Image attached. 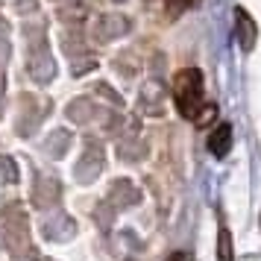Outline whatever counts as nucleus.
Here are the masks:
<instances>
[{
  "label": "nucleus",
  "mask_w": 261,
  "mask_h": 261,
  "mask_svg": "<svg viewBox=\"0 0 261 261\" xmlns=\"http://www.w3.org/2000/svg\"><path fill=\"white\" fill-rule=\"evenodd\" d=\"M173 103L179 115L188 120H197V115L205 106V88H202V73L197 68H185L173 76Z\"/></svg>",
  "instance_id": "obj_1"
},
{
  "label": "nucleus",
  "mask_w": 261,
  "mask_h": 261,
  "mask_svg": "<svg viewBox=\"0 0 261 261\" xmlns=\"http://www.w3.org/2000/svg\"><path fill=\"white\" fill-rule=\"evenodd\" d=\"M3 241L15 252H21L30 244V226H27L24 212H18V205H9V212L3 217Z\"/></svg>",
  "instance_id": "obj_2"
},
{
  "label": "nucleus",
  "mask_w": 261,
  "mask_h": 261,
  "mask_svg": "<svg viewBox=\"0 0 261 261\" xmlns=\"http://www.w3.org/2000/svg\"><path fill=\"white\" fill-rule=\"evenodd\" d=\"M235 30H238V44L244 50H252L258 41V27L252 21V15L244 6H235Z\"/></svg>",
  "instance_id": "obj_3"
},
{
  "label": "nucleus",
  "mask_w": 261,
  "mask_h": 261,
  "mask_svg": "<svg viewBox=\"0 0 261 261\" xmlns=\"http://www.w3.org/2000/svg\"><path fill=\"white\" fill-rule=\"evenodd\" d=\"M229 150H232V126L229 123H220L212 132V138H208V153L217 155V159H223Z\"/></svg>",
  "instance_id": "obj_4"
},
{
  "label": "nucleus",
  "mask_w": 261,
  "mask_h": 261,
  "mask_svg": "<svg viewBox=\"0 0 261 261\" xmlns=\"http://www.w3.org/2000/svg\"><path fill=\"white\" fill-rule=\"evenodd\" d=\"M126 30H129V21H126V18H118V15H109V18H103V21L97 24L94 36L100 38V41H109V38H115V36H123Z\"/></svg>",
  "instance_id": "obj_5"
},
{
  "label": "nucleus",
  "mask_w": 261,
  "mask_h": 261,
  "mask_svg": "<svg viewBox=\"0 0 261 261\" xmlns=\"http://www.w3.org/2000/svg\"><path fill=\"white\" fill-rule=\"evenodd\" d=\"M191 3H194V0H165V9H167V15H170V18H179V15L185 12Z\"/></svg>",
  "instance_id": "obj_6"
},
{
  "label": "nucleus",
  "mask_w": 261,
  "mask_h": 261,
  "mask_svg": "<svg viewBox=\"0 0 261 261\" xmlns=\"http://www.w3.org/2000/svg\"><path fill=\"white\" fill-rule=\"evenodd\" d=\"M220 261H232V241H229V232L220 229V249H217Z\"/></svg>",
  "instance_id": "obj_7"
},
{
  "label": "nucleus",
  "mask_w": 261,
  "mask_h": 261,
  "mask_svg": "<svg viewBox=\"0 0 261 261\" xmlns=\"http://www.w3.org/2000/svg\"><path fill=\"white\" fill-rule=\"evenodd\" d=\"M214 115H217V109H214L212 103H205V106H202V112L197 115V120H194V123H197V126H205V123H208V120L214 118Z\"/></svg>",
  "instance_id": "obj_8"
},
{
  "label": "nucleus",
  "mask_w": 261,
  "mask_h": 261,
  "mask_svg": "<svg viewBox=\"0 0 261 261\" xmlns=\"http://www.w3.org/2000/svg\"><path fill=\"white\" fill-rule=\"evenodd\" d=\"M167 261H191V255H188V252H173Z\"/></svg>",
  "instance_id": "obj_9"
}]
</instances>
